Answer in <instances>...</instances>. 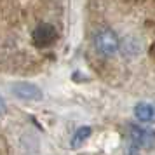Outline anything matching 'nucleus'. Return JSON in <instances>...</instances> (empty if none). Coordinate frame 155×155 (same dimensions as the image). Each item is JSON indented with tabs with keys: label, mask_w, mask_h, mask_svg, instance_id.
Returning a JSON list of instances; mask_svg holds the SVG:
<instances>
[{
	"label": "nucleus",
	"mask_w": 155,
	"mask_h": 155,
	"mask_svg": "<svg viewBox=\"0 0 155 155\" xmlns=\"http://www.w3.org/2000/svg\"><path fill=\"white\" fill-rule=\"evenodd\" d=\"M12 92L18 98L28 99V101H40L44 96L40 87L35 84H30V82H18L16 85H12Z\"/></svg>",
	"instance_id": "obj_4"
},
{
	"label": "nucleus",
	"mask_w": 155,
	"mask_h": 155,
	"mask_svg": "<svg viewBox=\"0 0 155 155\" xmlns=\"http://www.w3.org/2000/svg\"><path fill=\"white\" fill-rule=\"evenodd\" d=\"M89 136H91V127H85V126L78 127L77 131H75V134H73V138H71V147L78 148Z\"/></svg>",
	"instance_id": "obj_6"
},
{
	"label": "nucleus",
	"mask_w": 155,
	"mask_h": 155,
	"mask_svg": "<svg viewBox=\"0 0 155 155\" xmlns=\"http://www.w3.org/2000/svg\"><path fill=\"white\" fill-rule=\"evenodd\" d=\"M5 113V103H4V99L0 98V117Z\"/></svg>",
	"instance_id": "obj_7"
},
{
	"label": "nucleus",
	"mask_w": 155,
	"mask_h": 155,
	"mask_svg": "<svg viewBox=\"0 0 155 155\" xmlns=\"http://www.w3.org/2000/svg\"><path fill=\"white\" fill-rule=\"evenodd\" d=\"M134 115L140 122H155V103L141 101L134 106Z\"/></svg>",
	"instance_id": "obj_5"
},
{
	"label": "nucleus",
	"mask_w": 155,
	"mask_h": 155,
	"mask_svg": "<svg viewBox=\"0 0 155 155\" xmlns=\"http://www.w3.org/2000/svg\"><path fill=\"white\" fill-rule=\"evenodd\" d=\"M94 45L103 56H113L119 51V38L110 28H101L94 35Z\"/></svg>",
	"instance_id": "obj_1"
},
{
	"label": "nucleus",
	"mask_w": 155,
	"mask_h": 155,
	"mask_svg": "<svg viewBox=\"0 0 155 155\" xmlns=\"http://www.w3.org/2000/svg\"><path fill=\"white\" fill-rule=\"evenodd\" d=\"M56 38H58V30L52 25H49V23L38 25L33 30V33H31V42L38 49H45V47L52 45L56 42Z\"/></svg>",
	"instance_id": "obj_2"
},
{
	"label": "nucleus",
	"mask_w": 155,
	"mask_h": 155,
	"mask_svg": "<svg viewBox=\"0 0 155 155\" xmlns=\"http://www.w3.org/2000/svg\"><path fill=\"white\" fill-rule=\"evenodd\" d=\"M129 136L136 148H153L155 147V131L147 129L141 126H131L129 127Z\"/></svg>",
	"instance_id": "obj_3"
}]
</instances>
